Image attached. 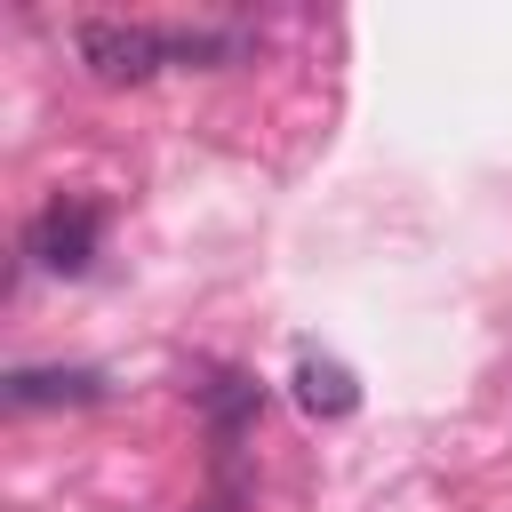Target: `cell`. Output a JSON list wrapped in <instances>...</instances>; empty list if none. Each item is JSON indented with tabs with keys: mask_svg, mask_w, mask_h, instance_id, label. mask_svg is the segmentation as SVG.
I'll return each instance as SVG.
<instances>
[{
	"mask_svg": "<svg viewBox=\"0 0 512 512\" xmlns=\"http://www.w3.org/2000/svg\"><path fill=\"white\" fill-rule=\"evenodd\" d=\"M72 56H80L88 80H104V88H144V80H160V72L176 64L168 32H160V24H128V16H80V24H72Z\"/></svg>",
	"mask_w": 512,
	"mask_h": 512,
	"instance_id": "1",
	"label": "cell"
},
{
	"mask_svg": "<svg viewBox=\"0 0 512 512\" xmlns=\"http://www.w3.org/2000/svg\"><path fill=\"white\" fill-rule=\"evenodd\" d=\"M96 232H104V216H96L88 200H48V208L24 224V256H32L40 272H56V280H80V272L96 264Z\"/></svg>",
	"mask_w": 512,
	"mask_h": 512,
	"instance_id": "2",
	"label": "cell"
},
{
	"mask_svg": "<svg viewBox=\"0 0 512 512\" xmlns=\"http://www.w3.org/2000/svg\"><path fill=\"white\" fill-rule=\"evenodd\" d=\"M104 400L96 368H8V408H88Z\"/></svg>",
	"mask_w": 512,
	"mask_h": 512,
	"instance_id": "3",
	"label": "cell"
},
{
	"mask_svg": "<svg viewBox=\"0 0 512 512\" xmlns=\"http://www.w3.org/2000/svg\"><path fill=\"white\" fill-rule=\"evenodd\" d=\"M296 408H304V416H320V424L352 416V408H360L352 368H344V360H328V352H304V360H296Z\"/></svg>",
	"mask_w": 512,
	"mask_h": 512,
	"instance_id": "4",
	"label": "cell"
},
{
	"mask_svg": "<svg viewBox=\"0 0 512 512\" xmlns=\"http://www.w3.org/2000/svg\"><path fill=\"white\" fill-rule=\"evenodd\" d=\"M256 408H264V384H248V376H216V384H208V424H216V440H232Z\"/></svg>",
	"mask_w": 512,
	"mask_h": 512,
	"instance_id": "5",
	"label": "cell"
}]
</instances>
